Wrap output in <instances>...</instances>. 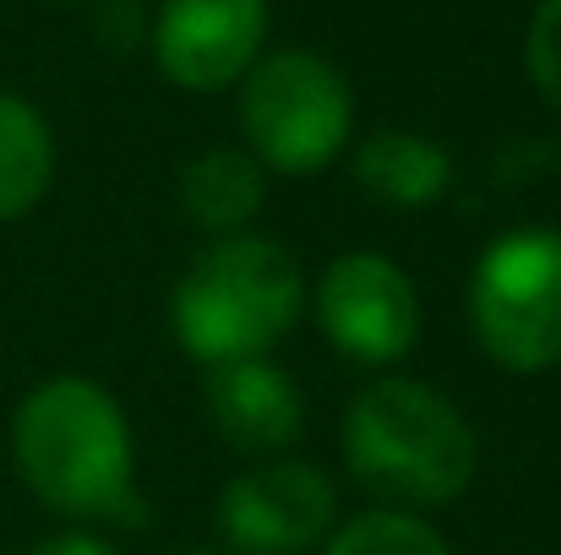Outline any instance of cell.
Wrapping results in <instances>:
<instances>
[{"label":"cell","mask_w":561,"mask_h":555,"mask_svg":"<svg viewBox=\"0 0 561 555\" xmlns=\"http://www.w3.org/2000/svg\"><path fill=\"white\" fill-rule=\"evenodd\" d=\"M11 458L22 485L66 518L142 523L126 408L88 375L38 381L11 414Z\"/></svg>","instance_id":"1"},{"label":"cell","mask_w":561,"mask_h":555,"mask_svg":"<svg viewBox=\"0 0 561 555\" xmlns=\"http://www.w3.org/2000/svg\"><path fill=\"white\" fill-rule=\"evenodd\" d=\"M350 474L403 507H447L469 490L480 447L469 419L425 381H376L350 403L344 419Z\"/></svg>","instance_id":"2"},{"label":"cell","mask_w":561,"mask_h":555,"mask_svg":"<svg viewBox=\"0 0 561 555\" xmlns=\"http://www.w3.org/2000/svg\"><path fill=\"white\" fill-rule=\"evenodd\" d=\"M306 284L295 256L262 234H229L207 245L175 284V338L196 366L262 360L300 316Z\"/></svg>","instance_id":"3"},{"label":"cell","mask_w":561,"mask_h":555,"mask_svg":"<svg viewBox=\"0 0 561 555\" xmlns=\"http://www.w3.org/2000/svg\"><path fill=\"white\" fill-rule=\"evenodd\" d=\"M350 126H355V99L333 60L311 49H278L245 71L240 131L262 170L317 175L344 153Z\"/></svg>","instance_id":"4"},{"label":"cell","mask_w":561,"mask_h":555,"mask_svg":"<svg viewBox=\"0 0 561 555\" xmlns=\"http://www.w3.org/2000/svg\"><path fill=\"white\" fill-rule=\"evenodd\" d=\"M480 349L507 370L561 366V229H507L469 278Z\"/></svg>","instance_id":"5"},{"label":"cell","mask_w":561,"mask_h":555,"mask_svg":"<svg viewBox=\"0 0 561 555\" xmlns=\"http://www.w3.org/2000/svg\"><path fill=\"white\" fill-rule=\"evenodd\" d=\"M317 322L328 344L360 366H392L420 338V294L409 273L376 251H350L317 278Z\"/></svg>","instance_id":"6"},{"label":"cell","mask_w":561,"mask_h":555,"mask_svg":"<svg viewBox=\"0 0 561 555\" xmlns=\"http://www.w3.org/2000/svg\"><path fill=\"white\" fill-rule=\"evenodd\" d=\"M339 496L311 463H267L224 485L218 529L240 555H300L333 534Z\"/></svg>","instance_id":"7"},{"label":"cell","mask_w":561,"mask_h":555,"mask_svg":"<svg viewBox=\"0 0 561 555\" xmlns=\"http://www.w3.org/2000/svg\"><path fill=\"white\" fill-rule=\"evenodd\" d=\"M267 0H164L153 27L159 71L186 93H218L256 66Z\"/></svg>","instance_id":"8"},{"label":"cell","mask_w":561,"mask_h":555,"mask_svg":"<svg viewBox=\"0 0 561 555\" xmlns=\"http://www.w3.org/2000/svg\"><path fill=\"white\" fill-rule=\"evenodd\" d=\"M207 419L240 452H284L306 425V397L289 370L240 360L207 375Z\"/></svg>","instance_id":"9"},{"label":"cell","mask_w":561,"mask_h":555,"mask_svg":"<svg viewBox=\"0 0 561 555\" xmlns=\"http://www.w3.org/2000/svg\"><path fill=\"white\" fill-rule=\"evenodd\" d=\"M355 181L387 207H431L453 185V159L420 131H376L355 153Z\"/></svg>","instance_id":"10"},{"label":"cell","mask_w":561,"mask_h":555,"mask_svg":"<svg viewBox=\"0 0 561 555\" xmlns=\"http://www.w3.org/2000/svg\"><path fill=\"white\" fill-rule=\"evenodd\" d=\"M262 190H267L262 185V164L251 153L213 148V153H202V159L186 164V175H181V207H186V218L196 229L229 240V234H240L256 218Z\"/></svg>","instance_id":"11"},{"label":"cell","mask_w":561,"mask_h":555,"mask_svg":"<svg viewBox=\"0 0 561 555\" xmlns=\"http://www.w3.org/2000/svg\"><path fill=\"white\" fill-rule=\"evenodd\" d=\"M55 175V137L44 126V115L16 99L0 93V223L22 218Z\"/></svg>","instance_id":"12"},{"label":"cell","mask_w":561,"mask_h":555,"mask_svg":"<svg viewBox=\"0 0 561 555\" xmlns=\"http://www.w3.org/2000/svg\"><path fill=\"white\" fill-rule=\"evenodd\" d=\"M328 555H453L442 545V534L409 512H366V518H350Z\"/></svg>","instance_id":"13"},{"label":"cell","mask_w":561,"mask_h":555,"mask_svg":"<svg viewBox=\"0 0 561 555\" xmlns=\"http://www.w3.org/2000/svg\"><path fill=\"white\" fill-rule=\"evenodd\" d=\"M524 60L535 88L561 109V0H540L529 16V38H524Z\"/></svg>","instance_id":"14"},{"label":"cell","mask_w":561,"mask_h":555,"mask_svg":"<svg viewBox=\"0 0 561 555\" xmlns=\"http://www.w3.org/2000/svg\"><path fill=\"white\" fill-rule=\"evenodd\" d=\"M27 555H115V545H104V540H93V534H55V540L33 545Z\"/></svg>","instance_id":"15"}]
</instances>
